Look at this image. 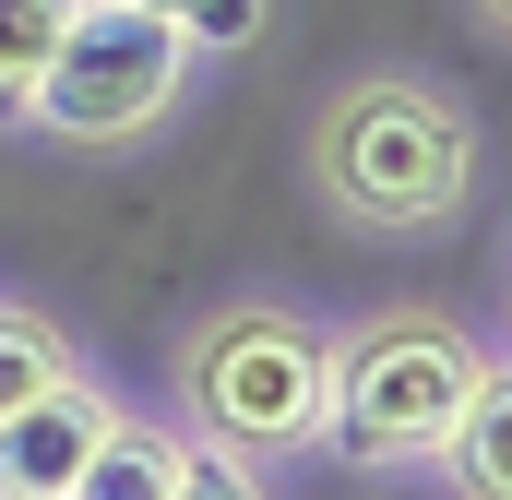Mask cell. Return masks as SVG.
<instances>
[{
	"mask_svg": "<svg viewBox=\"0 0 512 500\" xmlns=\"http://www.w3.org/2000/svg\"><path fill=\"white\" fill-rule=\"evenodd\" d=\"M108 417H120V405H108V381H48V393H36V405H12V417H0V489H72V477H84V453H96V441H108Z\"/></svg>",
	"mask_w": 512,
	"mask_h": 500,
	"instance_id": "cell-5",
	"label": "cell"
},
{
	"mask_svg": "<svg viewBox=\"0 0 512 500\" xmlns=\"http://www.w3.org/2000/svg\"><path fill=\"white\" fill-rule=\"evenodd\" d=\"M0 500H72V489H0Z\"/></svg>",
	"mask_w": 512,
	"mask_h": 500,
	"instance_id": "cell-11",
	"label": "cell"
},
{
	"mask_svg": "<svg viewBox=\"0 0 512 500\" xmlns=\"http://www.w3.org/2000/svg\"><path fill=\"white\" fill-rule=\"evenodd\" d=\"M441 465H453V489L465 500H512V393H501V370L465 393V417L441 429Z\"/></svg>",
	"mask_w": 512,
	"mask_h": 500,
	"instance_id": "cell-7",
	"label": "cell"
},
{
	"mask_svg": "<svg viewBox=\"0 0 512 500\" xmlns=\"http://www.w3.org/2000/svg\"><path fill=\"white\" fill-rule=\"evenodd\" d=\"M477 12H489V24H501V12H512V0H477Z\"/></svg>",
	"mask_w": 512,
	"mask_h": 500,
	"instance_id": "cell-12",
	"label": "cell"
},
{
	"mask_svg": "<svg viewBox=\"0 0 512 500\" xmlns=\"http://www.w3.org/2000/svg\"><path fill=\"white\" fill-rule=\"evenodd\" d=\"M179 393H191V429L203 441H227V453H298V441H322V334L298 322V310H215L203 334H191V358H179Z\"/></svg>",
	"mask_w": 512,
	"mask_h": 500,
	"instance_id": "cell-4",
	"label": "cell"
},
{
	"mask_svg": "<svg viewBox=\"0 0 512 500\" xmlns=\"http://www.w3.org/2000/svg\"><path fill=\"white\" fill-rule=\"evenodd\" d=\"M310 179L334 191V215L393 227V239L453 227L477 191V120H465V96H441L417 72H370L310 120Z\"/></svg>",
	"mask_w": 512,
	"mask_h": 500,
	"instance_id": "cell-1",
	"label": "cell"
},
{
	"mask_svg": "<svg viewBox=\"0 0 512 500\" xmlns=\"http://www.w3.org/2000/svg\"><path fill=\"white\" fill-rule=\"evenodd\" d=\"M60 24H72V0H0V108H12V120H24V96H36Z\"/></svg>",
	"mask_w": 512,
	"mask_h": 500,
	"instance_id": "cell-9",
	"label": "cell"
},
{
	"mask_svg": "<svg viewBox=\"0 0 512 500\" xmlns=\"http://www.w3.org/2000/svg\"><path fill=\"white\" fill-rule=\"evenodd\" d=\"M167 500H262V477H251V453H227V441H191Z\"/></svg>",
	"mask_w": 512,
	"mask_h": 500,
	"instance_id": "cell-10",
	"label": "cell"
},
{
	"mask_svg": "<svg viewBox=\"0 0 512 500\" xmlns=\"http://www.w3.org/2000/svg\"><path fill=\"white\" fill-rule=\"evenodd\" d=\"M143 12H179V0H143Z\"/></svg>",
	"mask_w": 512,
	"mask_h": 500,
	"instance_id": "cell-13",
	"label": "cell"
},
{
	"mask_svg": "<svg viewBox=\"0 0 512 500\" xmlns=\"http://www.w3.org/2000/svg\"><path fill=\"white\" fill-rule=\"evenodd\" d=\"M84 358H72V334L60 322H36V310H0V417L12 405H36L48 381H72Z\"/></svg>",
	"mask_w": 512,
	"mask_h": 500,
	"instance_id": "cell-8",
	"label": "cell"
},
{
	"mask_svg": "<svg viewBox=\"0 0 512 500\" xmlns=\"http://www.w3.org/2000/svg\"><path fill=\"white\" fill-rule=\"evenodd\" d=\"M179 429H143V417H108V441L84 453V477H72V500H167L179 489Z\"/></svg>",
	"mask_w": 512,
	"mask_h": 500,
	"instance_id": "cell-6",
	"label": "cell"
},
{
	"mask_svg": "<svg viewBox=\"0 0 512 500\" xmlns=\"http://www.w3.org/2000/svg\"><path fill=\"white\" fill-rule=\"evenodd\" d=\"M179 84H191V36L167 12H143V0H72V24L48 48L24 120L60 131V143H143L179 108Z\"/></svg>",
	"mask_w": 512,
	"mask_h": 500,
	"instance_id": "cell-3",
	"label": "cell"
},
{
	"mask_svg": "<svg viewBox=\"0 0 512 500\" xmlns=\"http://www.w3.org/2000/svg\"><path fill=\"white\" fill-rule=\"evenodd\" d=\"M477 381H489V346H465L429 310H382L346 346H322V441L346 465H429Z\"/></svg>",
	"mask_w": 512,
	"mask_h": 500,
	"instance_id": "cell-2",
	"label": "cell"
}]
</instances>
